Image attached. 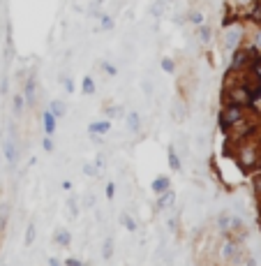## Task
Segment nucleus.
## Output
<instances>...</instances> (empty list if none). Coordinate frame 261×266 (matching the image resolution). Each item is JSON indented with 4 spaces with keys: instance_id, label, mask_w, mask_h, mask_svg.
Returning <instances> with one entry per match:
<instances>
[{
    "instance_id": "1",
    "label": "nucleus",
    "mask_w": 261,
    "mask_h": 266,
    "mask_svg": "<svg viewBox=\"0 0 261 266\" xmlns=\"http://www.w3.org/2000/svg\"><path fill=\"white\" fill-rule=\"evenodd\" d=\"M243 121H245V106L233 104V102H224V106L220 109V116H217L220 130L222 132H229V130H233Z\"/></svg>"
},
{
    "instance_id": "2",
    "label": "nucleus",
    "mask_w": 261,
    "mask_h": 266,
    "mask_svg": "<svg viewBox=\"0 0 261 266\" xmlns=\"http://www.w3.org/2000/svg\"><path fill=\"white\" fill-rule=\"evenodd\" d=\"M259 61L257 58V53L252 51V46H236L233 51H231V63H229V69L231 72H236V74H240V72H245V69H250L254 65V63Z\"/></svg>"
},
{
    "instance_id": "3",
    "label": "nucleus",
    "mask_w": 261,
    "mask_h": 266,
    "mask_svg": "<svg viewBox=\"0 0 261 266\" xmlns=\"http://www.w3.org/2000/svg\"><path fill=\"white\" fill-rule=\"evenodd\" d=\"M243 26L240 23H233V26H227V31H224V37H222V44H224V49L227 51H233L236 46H240L243 44Z\"/></svg>"
},
{
    "instance_id": "4",
    "label": "nucleus",
    "mask_w": 261,
    "mask_h": 266,
    "mask_svg": "<svg viewBox=\"0 0 261 266\" xmlns=\"http://www.w3.org/2000/svg\"><path fill=\"white\" fill-rule=\"evenodd\" d=\"M222 98L227 100V102H233V104H240V106H250V104H252V98H250V93H247V88L243 84L229 86Z\"/></svg>"
},
{
    "instance_id": "5",
    "label": "nucleus",
    "mask_w": 261,
    "mask_h": 266,
    "mask_svg": "<svg viewBox=\"0 0 261 266\" xmlns=\"http://www.w3.org/2000/svg\"><path fill=\"white\" fill-rule=\"evenodd\" d=\"M243 86L247 88V93H250L252 102L257 98H261V74H259V72H252L250 76H245V79H243Z\"/></svg>"
},
{
    "instance_id": "6",
    "label": "nucleus",
    "mask_w": 261,
    "mask_h": 266,
    "mask_svg": "<svg viewBox=\"0 0 261 266\" xmlns=\"http://www.w3.org/2000/svg\"><path fill=\"white\" fill-rule=\"evenodd\" d=\"M111 118H104V121H95L88 125V134H97V137H104L109 130H111Z\"/></svg>"
},
{
    "instance_id": "7",
    "label": "nucleus",
    "mask_w": 261,
    "mask_h": 266,
    "mask_svg": "<svg viewBox=\"0 0 261 266\" xmlns=\"http://www.w3.org/2000/svg\"><path fill=\"white\" fill-rule=\"evenodd\" d=\"M42 128H44V132L49 134V137H54V132L58 130V118H56L49 109L42 114Z\"/></svg>"
},
{
    "instance_id": "8",
    "label": "nucleus",
    "mask_w": 261,
    "mask_h": 266,
    "mask_svg": "<svg viewBox=\"0 0 261 266\" xmlns=\"http://www.w3.org/2000/svg\"><path fill=\"white\" fill-rule=\"evenodd\" d=\"M169 188H171V178L167 174H160L153 183H150V190H153L155 195H162V192H167Z\"/></svg>"
},
{
    "instance_id": "9",
    "label": "nucleus",
    "mask_w": 261,
    "mask_h": 266,
    "mask_svg": "<svg viewBox=\"0 0 261 266\" xmlns=\"http://www.w3.org/2000/svg\"><path fill=\"white\" fill-rule=\"evenodd\" d=\"M197 37H199L201 44H210V42H213V37H215L213 26H208V23H201V26H197Z\"/></svg>"
},
{
    "instance_id": "10",
    "label": "nucleus",
    "mask_w": 261,
    "mask_h": 266,
    "mask_svg": "<svg viewBox=\"0 0 261 266\" xmlns=\"http://www.w3.org/2000/svg\"><path fill=\"white\" fill-rule=\"evenodd\" d=\"M2 155H5V160H7L9 167H14L16 158H19V151H16V144L12 141V139H7V141L2 144Z\"/></svg>"
},
{
    "instance_id": "11",
    "label": "nucleus",
    "mask_w": 261,
    "mask_h": 266,
    "mask_svg": "<svg viewBox=\"0 0 261 266\" xmlns=\"http://www.w3.org/2000/svg\"><path fill=\"white\" fill-rule=\"evenodd\" d=\"M125 123H127V130H130L132 134L141 132V114L139 111H130V114L125 116Z\"/></svg>"
},
{
    "instance_id": "12",
    "label": "nucleus",
    "mask_w": 261,
    "mask_h": 266,
    "mask_svg": "<svg viewBox=\"0 0 261 266\" xmlns=\"http://www.w3.org/2000/svg\"><path fill=\"white\" fill-rule=\"evenodd\" d=\"M240 160L245 162V169L247 167H254V165L259 162V153H257V148H252V146H245L243 153H240Z\"/></svg>"
},
{
    "instance_id": "13",
    "label": "nucleus",
    "mask_w": 261,
    "mask_h": 266,
    "mask_svg": "<svg viewBox=\"0 0 261 266\" xmlns=\"http://www.w3.org/2000/svg\"><path fill=\"white\" fill-rule=\"evenodd\" d=\"M54 243L60 245V248H67V245L72 243V234H69L65 227H58V229L54 232Z\"/></svg>"
},
{
    "instance_id": "14",
    "label": "nucleus",
    "mask_w": 261,
    "mask_h": 266,
    "mask_svg": "<svg viewBox=\"0 0 261 266\" xmlns=\"http://www.w3.org/2000/svg\"><path fill=\"white\" fill-rule=\"evenodd\" d=\"M167 160H169L171 171H180V169H183V162H180V155H178L176 146H169V148H167Z\"/></svg>"
},
{
    "instance_id": "15",
    "label": "nucleus",
    "mask_w": 261,
    "mask_h": 266,
    "mask_svg": "<svg viewBox=\"0 0 261 266\" xmlns=\"http://www.w3.org/2000/svg\"><path fill=\"white\" fill-rule=\"evenodd\" d=\"M49 111H51V114L60 121V118L67 116V104H65L62 100H51V102H49Z\"/></svg>"
},
{
    "instance_id": "16",
    "label": "nucleus",
    "mask_w": 261,
    "mask_h": 266,
    "mask_svg": "<svg viewBox=\"0 0 261 266\" xmlns=\"http://www.w3.org/2000/svg\"><path fill=\"white\" fill-rule=\"evenodd\" d=\"M247 21H252L254 26H261V0H252V5L247 9Z\"/></svg>"
},
{
    "instance_id": "17",
    "label": "nucleus",
    "mask_w": 261,
    "mask_h": 266,
    "mask_svg": "<svg viewBox=\"0 0 261 266\" xmlns=\"http://www.w3.org/2000/svg\"><path fill=\"white\" fill-rule=\"evenodd\" d=\"M157 206L160 208H171V206L176 204V192H174V188H169L167 192H162V195H157Z\"/></svg>"
},
{
    "instance_id": "18",
    "label": "nucleus",
    "mask_w": 261,
    "mask_h": 266,
    "mask_svg": "<svg viewBox=\"0 0 261 266\" xmlns=\"http://www.w3.org/2000/svg\"><path fill=\"white\" fill-rule=\"evenodd\" d=\"M23 109H26V98H23V93H14V95H12V111H14V116H21Z\"/></svg>"
},
{
    "instance_id": "19",
    "label": "nucleus",
    "mask_w": 261,
    "mask_h": 266,
    "mask_svg": "<svg viewBox=\"0 0 261 266\" xmlns=\"http://www.w3.org/2000/svg\"><path fill=\"white\" fill-rule=\"evenodd\" d=\"M95 91H97V84H95V79H92L90 74H86L84 81H81V93H84V95H95Z\"/></svg>"
},
{
    "instance_id": "20",
    "label": "nucleus",
    "mask_w": 261,
    "mask_h": 266,
    "mask_svg": "<svg viewBox=\"0 0 261 266\" xmlns=\"http://www.w3.org/2000/svg\"><path fill=\"white\" fill-rule=\"evenodd\" d=\"M167 0H155L153 5H150V16H155V19H162L164 16V12H167Z\"/></svg>"
},
{
    "instance_id": "21",
    "label": "nucleus",
    "mask_w": 261,
    "mask_h": 266,
    "mask_svg": "<svg viewBox=\"0 0 261 266\" xmlns=\"http://www.w3.org/2000/svg\"><path fill=\"white\" fill-rule=\"evenodd\" d=\"M185 19L190 23H194V26H201V23H206V14L201 12V9H190L187 14H185Z\"/></svg>"
},
{
    "instance_id": "22",
    "label": "nucleus",
    "mask_w": 261,
    "mask_h": 266,
    "mask_svg": "<svg viewBox=\"0 0 261 266\" xmlns=\"http://www.w3.org/2000/svg\"><path fill=\"white\" fill-rule=\"evenodd\" d=\"M23 98H26V102H35V76H30L28 81H26V86H23Z\"/></svg>"
},
{
    "instance_id": "23",
    "label": "nucleus",
    "mask_w": 261,
    "mask_h": 266,
    "mask_svg": "<svg viewBox=\"0 0 261 266\" xmlns=\"http://www.w3.org/2000/svg\"><path fill=\"white\" fill-rule=\"evenodd\" d=\"M120 225H123V227L127 229V232H130V234H134V232H137V229H139L137 220L132 218L130 213H123V215H120Z\"/></svg>"
},
{
    "instance_id": "24",
    "label": "nucleus",
    "mask_w": 261,
    "mask_h": 266,
    "mask_svg": "<svg viewBox=\"0 0 261 266\" xmlns=\"http://www.w3.org/2000/svg\"><path fill=\"white\" fill-rule=\"evenodd\" d=\"M102 257L107 259V262L114 257V236H107L104 238V243H102Z\"/></svg>"
},
{
    "instance_id": "25",
    "label": "nucleus",
    "mask_w": 261,
    "mask_h": 266,
    "mask_svg": "<svg viewBox=\"0 0 261 266\" xmlns=\"http://www.w3.org/2000/svg\"><path fill=\"white\" fill-rule=\"evenodd\" d=\"M252 51L257 53V58H261V26H257V31H254L252 35Z\"/></svg>"
},
{
    "instance_id": "26",
    "label": "nucleus",
    "mask_w": 261,
    "mask_h": 266,
    "mask_svg": "<svg viewBox=\"0 0 261 266\" xmlns=\"http://www.w3.org/2000/svg\"><path fill=\"white\" fill-rule=\"evenodd\" d=\"M160 67H162V72L174 74V72H176V61H174V58H169V56H164V58L160 61Z\"/></svg>"
},
{
    "instance_id": "27",
    "label": "nucleus",
    "mask_w": 261,
    "mask_h": 266,
    "mask_svg": "<svg viewBox=\"0 0 261 266\" xmlns=\"http://www.w3.org/2000/svg\"><path fill=\"white\" fill-rule=\"evenodd\" d=\"M35 238H37V227H35V222H30L28 229H26V245H32Z\"/></svg>"
},
{
    "instance_id": "28",
    "label": "nucleus",
    "mask_w": 261,
    "mask_h": 266,
    "mask_svg": "<svg viewBox=\"0 0 261 266\" xmlns=\"http://www.w3.org/2000/svg\"><path fill=\"white\" fill-rule=\"evenodd\" d=\"M233 255H236V245L231 243V241H227V243L222 245V257L224 259H233Z\"/></svg>"
},
{
    "instance_id": "29",
    "label": "nucleus",
    "mask_w": 261,
    "mask_h": 266,
    "mask_svg": "<svg viewBox=\"0 0 261 266\" xmlns=\"http://www.w3.org/2000/svg\"><path fill=\"white\" fill-rule=\"evenodd\" d=\"M97 19H100L102 31H111V28H114V19H111V16H109V14H100V16H97Z\"/></svg>"
},
{
    "instance_id": "30",
    "label": "nucleus",
    "mask_w": 261,
    "mask_h": 266,
    "mask_svg": "<svg viewBox=\"0 0 261 266\" xmlns=\"http://www.w3.org/2000/svg\"><path fill=\"white\" fill-rule=\"evenodd\" d=\"M102 69H104V74H107V76H116V74H118V67H116L114 63H109V61H102Z\"/></svg>"
},
{
    "instance_id": "31",
    "label": "nucleus",
    "mask_w": 261,
    "mask_h": 266,
    "mask_svg": "<svg viewBox=\"0 0 261 266\" xmlns=\"http://www.w3.org/2000/svg\"><path fill=\"white\" fill-rule=\"evenodd\" d=\"M67 206H69V213H72L74 218H79V211H81V208H79V201H77V199L69 197V199H67Z\"/></svg>"
},
{
    "instance_id": "32",
    "label": "nucleus",
    "mask_w": 261,
    "mask_h": 266,
    "mask_svg": "<svg viewBox=\"0 0 261 266\" xmlns=\"http://www.w3.org/2000/svg\"><path fill=\"white\" fill-rule=\"evenodd\" d=\"M42 148H44L46 153H54V148H56V146H54V139L49 137V134H46V137L42 139Z\"/></svg>"
},
{
    "instance_id": "33",
    "label": "nucleus",
    "mask_w": 261,
    "mask_h": 266,
    "mask_svg": "<svg viewBox=\"0 0 261 266\" xmlns=\"http://www.w3.org/2000/svg\"><path fill=\"white\" fill-rule=\"evenodd\" d=\"M84 174L88 176V178H92V176H97V167L90 165V162H86V165H84Z\"/></svg>"
},
{
    "instance_id": "34",
    "label": "nucleus",
    "mask_w": 261,
    "mask_h": 266,
    "mask_svg": "<svg viewBox=\"0 0 261 266\" xmlns=\"http://www.w3.org/2000/svg\"><path fill=\"white\" fill-rule=\"evenodd\" d=\"M60 81H62V86H65V91H67V93H74V81H72L69 76H60Z\"/></svg>"
},
{
    "instance_id": "35",
    "label": "nucleus",
    "mask_w": 261,
    "mask_h": 266,
    "mask_svg": "<svg viewBox=\"0 0 261 266\" xmlns=\"http://www.w3.org/2000/svg\"><path fill=\"white\" fill-rule=\"evenodd\" d=\"M141 88H144V95H153V81L144 79V81H141Z\"/></svg>"
},
{
    "instance_id": "36",
    "label": "nucleus",
    "mask_w": 261,
    "mask_h": 266,
    "mask_svg": "<svg viewBox=\"0 0 261 266\" xmlns=\"http://www.w3.org/2000/svg\"><path fill=\"white\" fill-rule=\"evenodd\" d=\"M62 264H65V266H86V264H84V259H77V257H69V259H65Z\"/></svg>"
},
{
    "instance_id": "37",
    "label": "nucleus",
    "mask_w": 261,
    "mask_h": 266,
    "mask_svg": "<svg viewBox=\"0 0 261 266\" xmlns=\"http://www.w3.org/2000/svg\"><path fill=\"white\" fill-rule=\"evenodd\" d=\"M107 199H114V195H116V183L111 181V183H107Z\"/></svg>"
},
{
    "instance_id": "38",
    "label": "nucleus",
    "mask_w": 261,
    "mask_h": 266,
    "mask_svg": "<svg viewBox=\"0 0 261 266\" xmlns=\"http://www.w3.org/2000/svg\"><path fill=\"white\" fill-rule=\"evenodd\" d=\"M254 195H257V197H261V176H257V178H254Z\"/></svg>"
},
{
    "instance_id": "39",
    "label": "nucleus",
    "mask_w": 261,
    "mask_h": 266,
    "mask_svg": "<svg viewBox=\"0 0 261 266\" xmlns=\"http://www.w3.org/2000/svg\"><path fill=\"white\" fill-rule=\"evenodd\" d=\"M49 266H65L60 262V259H56V257H49Z\"/></svg>"
},
{
    "instance_id": "40",
    "label": "nucleus",
    "mask_w": 261,
    "mask_h": 266,
    "mask_svg": "<svg viewBox=\"0 0 261 266\" xmlns=\"http://www.w3.org/2000/svg\"><path fill=\"white\" fill-rule=\"evenodd\" d=\"M247 266H254V259H247Z\"/></svg>"
},
{
    "instance_id": "41",
    "label": "nucleus",
    "mask_w": 261,
    "mask_h": 266,
    "mask_svg": "<svg viewBox=\"0 0 261 266\" xmlns=\"http://www.w3.org/2000/svg\"><path fill=\"white\" fill-rule=\"evenodd\" d=\"M167 2H176V0H167Z\"/></svg>"
}]
</instances>
